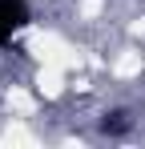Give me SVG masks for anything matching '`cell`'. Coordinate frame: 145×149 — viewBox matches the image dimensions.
<instances>
[{"label":"cell","mask_w":145,"mask_h":149,"mask_svg":"<svg viewBox=\"0 0 145 149\" xmlns=\"http://www.w3.org/2000/svg\"><path fill=\"white\" fill-rule=\"evenodd\" d=\"M101 129H105L109 137H121V133H129V113H125V109H113V113H105Z\"/></svg>","instance_id":"7a4b0ae2"},{"label":"cell","mask_w":145,"mask_h":149,"mask_svg":"<svg viewBox=\"0 0 145 149\" xmlns=\"http://www.w3.org/2000/svg\"><path fill=\"white\" fill-rule=\"evenodd\" d=\"M32 24V8L28 0H0V45H8L20 28Z\"/></svg>","instance_id":"6da1fadb"}]
</instances>
